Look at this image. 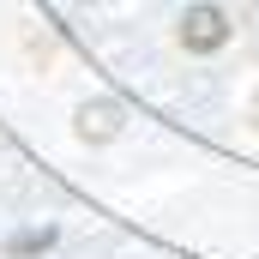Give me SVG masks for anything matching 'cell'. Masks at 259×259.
Returning a JSON list of instances; mask_svg holds the SVG:
<instances>
[{
    "label": "cell",
    "mask_w": 259,
    "mask_h": 259,
    "mask_svg": "<svg viewBox=\"0 0 259 259\" xmlns=\"http://www.w3.org/2000/svg\"><path fill=\"white\" fill-rule=\"evenodd\" d=\"M49 241H55V229H30V235H18V241H12V253H42Z\"/></svg>",
    "instance_id": "obj_2"
},
{
    "label": "cell",
    "mask_w": 259,
    "mask_h": 259,
    "mask_svg": "<svg viewBox=\"0 0 259 259\" xmlns=\"http://www.w3.org/2000/svg\"><path fill=\"white\" fill-rule=\"evenodd\" d=\"M84 133H115V109H97V115L84 109Z\"/></svg>",
    "instance_id": "obj_3"
},
{
    "label": "cell",
    "mask_w": 259,
    "mask_h": 259,
    "mask_svg": "<svg viewBox=\"0 0 259 259\" xmlns=\"http://www.w3.org/2000/svg\"><path fill=\"white\" fill-rule=\"evenodd\" d=\"M181 42H187L193 55L223 49V42H229V18H223V6H187V18H181Z\"/></svg>",
    "instance_id": "obj_1"
}]
</instances>
